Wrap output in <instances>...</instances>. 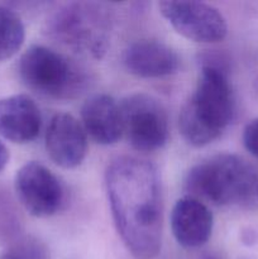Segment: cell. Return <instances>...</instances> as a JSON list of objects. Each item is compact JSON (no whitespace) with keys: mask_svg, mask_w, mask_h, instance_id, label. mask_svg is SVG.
Segmentation results:
<instances>
[{"mask_svg":"<svg viewBox=\"0 0 258 259\" xmlns=\"http://www.w3.org/2000/svg\"><path fill=\"white\" fill-rule=\"evenodd\" d=\"M105 186L114 225L136 259H154L163 237V196L158 171L149 161L121 156L110 162Z\"/></svg>","mask_w":258,"mask_h":259,"instance_id":"6da1fadb","label":"cell"},{"mask_svg":"<svg viewBox=\"0 0 258 259\" xmlns=\"http://www.w3.org/2000/svg\"><path fill=\"white\" fill-rule=\"evenodd\" d=\"M237 113L234 90L227 72L217 65H205L196 88L182 105L179 129L187 144L196 148L219 138Z\"/></svg>","mask_w":258,"mask_h":259,"instance_id":"7a4b0ae2","label":"cell"},{"mask_svg":"<svg viewBox=\"0 0 258 259\" xmlns=\"http://www.w3.org/2000/svg\"><path fill=\"white\" fill-rule=\"evenodd\" d=\"M257 174L237 154L222 153L195 164L185 179L186 196L215 206L249 201L257 192Z\"/></svg>","mask_w":258,"mask_h":259,"instance_id":"3957f363","label":"cell"},{"mask_svg":"<svg viewBox=\"0 0 258 259\" xmlns=\"http://www.w3.org/2000/svg\"><path fill=\"white\" fill-rule=\"evenodd\" d=\"M20 80L29 90L46 98L66 100L83 89L80 68L66 56L46 46H30L18 63Z\"/></svg>","mask_w":258,"mask_h":259,"instance_id":"277c9868","label":"cell"},{"mask_svg":"<svg viewBox=\"0 0 258 259\" xmlns=\"http://www.w3.org/2000/svg\"><path fill=\"white\" fill-rule=\"evenodd\" d=\"M123 136L136 151L154 152L168 141V116L161 101L144 93L132 94L119 103Z\"/></svg>","mask_w":258,"mask_h":259,"instance_id":"5b68a950","label":"cell"},{"mask_svg":"<svg viewBox=\"0 0 258 259\" xmlns=\"http://www.w3.org/2000/svg\"><path fill=\"white\" fill-rule=\"evenodd\" d=\"M14 187L22 206L34 218L53 217L65 202L62 182L39 162L23 164L15 175Z\"/></svg>","mask_w":258,"mask_h":259,"instance_id":"8992f818","label":"cell"},{"mask_svg":"<svg viewBox=\"0 0 258 259\" xmlns=\"http://www.w3.org/2000/svg\"><path fill=\"white\" fill-rule=\"evenodd\" d=\"M158 8L171 27L187 39L218 43L227 37V20L212 5L199 2H161Z\"/></svg>","mask_w":258,"mask_h":259,"instance_id":"52a82bcc","label":"cell"},{"mask_svg":"<svg viewBox=\"0 0 258 259\" xmlns=\"http://www.w3.org/2000/svg\"><path fill=\"white\" fill-rule=\"evenodd\" d=\"M46 151L61 168L80 166L88 154V134L81 121L67 113L53 115L46 132Z\"/></svg>","mask_w":258,"mask_h":259,"instance_id":"ba28073f","label":"cell"},{"mask_svg":"<svg viewBox=\"0 0 258 259\" xmlns=\"http://www.w3.org/2000/svg\"><path fill=\"white\" fill-rule=\"evenodd\" d=\"M53 32L75 48L88 50L91 53L103 52L105 28L101 17L88 8H67L53 20Z\"/></svg>","mask_w":258,"mask_h":259,"instance_id":"9c48e42d","label":"cell"},{"mask_svg":"<svg viewBox=\"0 0 258 259\" xmlns=\"http://www.w3.org/2000/svg\"><path fill=\"white\" fill-rule=\"evenodd\" d=\"M121 58L125 70L141 78H161L175 75L181 65L175 50L153 39H138L131 43L124 50Z\"/></svg>","mask_w":258,"mask_h":259,"instance_id":"30bf717a","label":"cell"},{"mask_svg":"<svg viewBox=\"0 0 258 259\" xmlns=\"http://www.w3.org/2000/svg\"><path fill=\"white\" fill-rule=\"evenodd\" d=\"M169 224L176 242L186 249H195L206 244L211 237L214 217L206 204L184 196L175 202Z\"/></svg>","mask_w":258,"mask_h":259,"instance_id":"8fae6325","label":"cell"},{"mask_svg":"<svg viewBox=\"0 0 258 259\" xmlns=\"http://www.w3.org/2000/svg\"><path fill=\"white\" fill-rule=\"evenodd\" d=\"M42 128V113L24 94L0 99V137L17 144L34 141Z\"/></svg>","mask_w":258,"mask_h":259,"instance_id":"7c38bea8","label":"cell"},{"mask_svg":"<svg viewBox=\"0 0 258 259\" xmlns=\"http://www.w3.org/2000/svg\"><path fill=\"white\" fill-rule=\"evenodd\" d=\"M81 124L88 137L101 146H111L123 137L120 105L106 94H95L81 108Z\"/></svg>","mask_w":258,"mask_h":259,"instance_id":"4fadbf2b","label":"cell"},{"mask_svg":"<svg viewBox=\"0 0 258 259\" xmlns=\"http://www.w3.org/2000/svg\"><path fill=\"white\" fill-rule=\"evenodd\" d=\"M25 39L22 19L14 10L0 5V61L17 55Z\"/></svg>","mask_w":258,"mask_h":259,"instance_id":"5bb4252c","label":"cell"},{"mask_svg":"<svg viewBox=\"0 0 258 259\" xmlns=\"http://www.w3.org/2000/svg\"><path fill=\"white\" fill-rule=\"evenodd\" d=\"M0 259H51L47 245L33 235L18 238L2 253Z\"/></svg>","mask_w":258,"mask_h":259,"instance_id":"9a60e30c","label":"cell"},{"mask_svg":"<svg viewBox=\"0 0 258 259\" xmlns=\"http://www.w3.org/2000/svg\"><path fill=\"white\" fill-rule=\"evenodd\" d=\"M243 146L252 154L258 158V118L250 120L243 131Z\"/></svg>","mask_w":258,"mask_h":259,"instance_id":"2e32d148","label":"cell"},{"mask_svg":"<svg viewBox=\"0 0 258 259\" xmlns=\"http://www.w3.org/2000/svg\"><path fill=\"white\" fill-rule=\"evenodd\" d=\"M9 158H10L9 149H8L7 146L0 141V172L7 167L8 162H9Z\"/></svg>","mask_w":258,"mask_h":259,"instance_id":"e0dca14e","label":"cell"},{"mask_svg":"<svg viewBox=\"0 0 258 259\" xmlns=\"http://www.w3.org/2000/svg\"><path fill=\"white\" fill-rule=\"evenodd\" d=\"M257 195H258V187H257Z\"/></svg>","mask_w":258,"mask_h":259,"instance_id":"ac0fdd59","label":"cell"},{"mask_svg":"<svg viewBox=\"0 0 258 259\" xmlns=\"http://www.w3.org/2000/svg\"><path fill=\"white\" fill-rule=\"evenodd\" d=\"M210 259H211V258H210Z\"/></svg>","mask_w":258,"mask_h":259,"instance_id":"d6986e66","label":"cell"}]
</instances>
